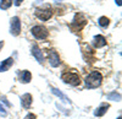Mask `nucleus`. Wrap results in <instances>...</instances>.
Masks as SVG:
<instances>
[{
	"mask_svg": "<svg viewBox=\"0 0 122 119\" xmlns=\"http://www.w3.org/2000/svg\"><path fill=\"white\" fill-rule=\"evenodd\" d=\"M101 82H103V76H101V74L99 71H93L86 77V85L89 88L99 87L101 85Z\"/></svg>",
	"mask_w": 122,
	"mask_h": 119,
	"instance_id": "nucleus-1",
	"label": "nucleus"
},
{
	"mask_svg": "<svg viewBox=\"0 0 122 119\" xmlns=\"http://www.w3.org/2000/svg\"><path fill=\"white\" fill-rule=\"evenodd\" d=\"M36 16L42 20V21H46L50 17L53 16V10H51V6L50 5H44L43 7H38L36 10Z\"/></svg>",
	"mask_w": 122,
	"mask_h": 119,
	"instance_id": "nucleus-2",
	"label": "nucleus"
},
{
	"mask_svg": "<svg viewBox=\"0 0 122 119\" xmlns=\"http://www.w3.org/2000/svg\"><path fill=\"white\" fill-rule=\"evenodd\" d=\"M61 79H62V81L65 84H68L71 86H78V85H81V79L75 73H65V74H62Z\"/></svg>",
	"mask_w": 122,
	"mask_h": 119,
	"instance_id": "nucleus-3",
	"label": "nucleus"
},
{
	"mask_svg": "<svg viewBox=\"0 0 122 119\" xmlns=\"http://www.w3.org/2000/svg\"><path fill=\"white\" fill-rule=\"evenodd\" d=\"M87 23V18L84 17L83 14H76L75 18L72 20V23H71V28L75 29V31H78V29L83 28Z\"/></svg>",
	"mask_w": 122,
	"mask_h": 119,
	"instance_id": "nucleus-4",
	"label": "nucleus"
},
{
	"mask_svg": "<svg viewBox=\"0 0 122 119\" xmlns=\"http://www.w3.org/2000/svg\"><path fill=\"white\" fill-rule=\"evenodd\" d=\"M30 33H32V36L37 39H45L49 34L48 29L44 26H34V27H32Z\"/></svg>",
	"mask_w": 122,
	"mask_h": 119,
	"instance_id": "nucleus-5",
	"label": "nucleus"
},
{
	"mask_svg": "<svg viewBox=\"0 0 122 119\" xmlns=\"http://www.w3.org/2000/svg\"><path fill=\"white\" fill-rule=\"evenodd\" d=\"M20 32H21V21L17 16H15L10 21V33L16 37L20 34Z\"/></svg>",
	"mask_w": 122,
	"mask_h": 119,
	"instance_id": "nucleus-6",
	"label": "nucleus"
},
{
	"mask_svg": "<svg viewBox=\"0 0 122 119\" xmlns=\"http://www.w3.org/2000/svg\"><path fill=\"white\" fill-rule=\"evenodd\" d=\"M48 58H49V63L53 68H56L60 65V57L55 51H48Z\"/></svg>",
	"mask_w": 122,
	"mask_h": 119,
	"instance_id": "nucleus-7",
	"label": "nucleus"
},
{
	"mask_svg": "<svg viewBox=\"0 0 122 119\" xmlns=\"http://www.w3.org/2000/svg\"><path fill=\"white\" fill-rule=\"evenodd\" d=\"M18 80L22 84H28V82H30V80H32V74H30L29 71H27V70H23V71H21L18 74Z\"/></svg>",
	"mask_w": 122,
	"mask_h": 119,
	"instance_id": "nucleus-8",
	"label": "nucleus"
},
{
	"mask_svg": "<svg viewBox=\"0 0 122 119\" xmlns=\"http://www.w3.org/2000/svg\"><path fill=\"white\" fill-rule=\"evenodd\" d=\"M32 54L34 55V58L37 59V60L42 64V63H44V57H43V53H42V51L39 49V47L38 45H33L32 47Z\"/></svg>",
	"mask_w": 122,
	"mask_h": 119,
	"instance_id": "nucleus-9",
	"label": "nucleus"
},
{
	"mask_svg": "<svg viewBox=\"0 0 122 119\" xmlns=\"http://www.w3.org/2000/svg\"><path fill=\"white\" fill-rule=\"evenodd\" d=\"M21 104L23 108H26V109H28V108L30 107V104H32V95L29 93H25L21 96Z\"/></svg>",
	"mask_w": 122,
	"mask_h": 119,
	"instance_id": "nucleus-10",
	"label": "nucleus"
},
{
	"mask_svg": "<svg viewBox=\"0 0 122 119\" xmlns=\"http://www.w3.org/2000/svg\"><path fill=\"white\" fill-rule=\"evenodd\" d=\"M93 44H94V47H95V48H103V47H105V45H106V39H105V37H104V36L98 34V36H95V37H94Z\"/></svg>",
	"mask_w": 122,
	"mask_h": 119,
	"instance_id": "nucleus-11",
	"label": "nucleus"
},
{
	"mask_svg": "<svg viewBox=\"0 0 122 119\" xmlns=\"http://www.w3.org/2000/svg\"><path fill=\"white\" fill-rule=\"evenodd\" d=\"M110 108V106L107 104V103H101L97 109H95V112H94V115L95 117H103L106 112H107V109Z\"/></svg>",
	"mask_w": 122,
	"mask_h": 119,
	"instance_id": "nucleus-12",
	"label": "nucleus"
},
{
	"mask_svg": "<svg viewBox=\"0 0 122 119\" xmlns=\"http://www.w3.org/2000/svg\"><path fill=\"white\" fill-rule=\"evenodd\" d=\"M12 64H14V59H12V58H7V59H5V60H4L1 64H0V73L9 70V69L12 66Z\"/></svg>",
	"mask_w": 122,
	"mask_h": 119,
	"instance_id": "nucleus-13",
	"label": "nucleus"
},
{
	"mask_svg": "<svg viewBox=\"0 0 122 119\" xmlns=\"http://www.w3.org/2000/svg\"><path fill=\"white\" fill-rule=\"evenodd\" d=\"M51 92L54 93V95H56L57 97H60L61 98V101L62 102H65V103H70V100L67 98V96L66 95H64L61 91H59V90H56V88H51Z\"/></svg>",
	"mask_w": 122,
	"mask_h": 119,
	"instance_id": "nucleus-14",
	"label": "nucleus"
},
{
	"mask_svg": "<svg viewBox=\"0 0 122 119\" xmlns=\"http://www.w3.org/2000/svg\"><path fill=\"white\" fill-rule=\"evenodd\" d=\"M12 5V0H0V9L1 10H7Z\"/></svg>",
	"mask_w": 122,
	"mask_h": 119,
	"instance_id": "nucleus-15",
	"label": "nucleus"
},
{
	"mask_svg": "<svg viewBox=\"0 0 122 119\" xmlns=\"http://www.w3.org/2000/svg\"><path fill=\"white\" fill-rule=\"evenodd\" d=\"M109 23H110V20H109L107 17L101 16V17L99 18V25H100L101 27H107V26H109Z\"/></svg>",
	"mask_w": 122,
	"mask_h": 119,
	"instance_id": "nucleus-16",
	"label": "nucleus"
},
{
	"mask_svg": "<svg viewBox=\"0 0 122 119\" xmlns=\"http://www.w3.org/2000/svg\"><path fill=\"white\" fill-rule=\"evenodd\" d=\"M107 100H112V101H120L121 100V96L116 92H112V93H109L107 95Z\"/></svg>",
	"mask_w": 122,
	"mask_h": 119,
	"instance_id": "nucleus-17",
	"label": "nucleus"
},
{
	"mask_svg": "<svg viewBox=\"0 0 122 119\" xmlns=\"http://www.w3.org/2000/svg\"><path fill=\"white\" fill-rule=\"evenodd\" d=\"M0 115L1 117H5V115H7V111L5 109V107L0 103Z\"/></svg>",
	"mask_w": 122,
	"mask_h": 119,
	"instance_id": "nucleus-18",
	"label": "nucleus"
},
{
	"mask_svg": "<svg viewBox=\"0 0 122 119\" xmlns=\"http://www.w3.org/2000/svg\"><path fill=\"white\" fill-rule=\"evenodd\" d=\"M37 117L34 115V114H32V113H28L26 117H25V119H36Z\"/></svg>",
	"mask_w": 122,
	"mask_h": 119,
	"instance_id": "nucleus-19",
	"label": "nucleus"
},
{
	"mask_svg": "<svg viewBox=\"0 0 122 119\" xmlns=\"http://www.w3.org/2000/svg\"><path fill=\"white\" fill-rule=\"evenodd\" d=\"M22 1H23V0H15V5H16V6H18V5L21 4Z\"/></svg>",
	"mask_w": 122,
	"mask_h": 119,
	"instance_id": "nucleus-20",
	"label": "nucleus"
},
{
	"mask_svg": "<svg viewBox=\"0 0 122 119\" xmlns=\"http://www.w3.org/2000/svg\"><path fill=\"white\" fill-rule=\"evenodd\" d=\"M116 4H117L118 6H121V5H122V0H116Z\"/></svg>",
	"mask_w": 122,
	"mask_h": 119,
	"instance_id": "nucleus-21",
	"label": "nucleus"
},
{
	"mask_svg": "<svg viewBox=\"0 0 122 119\" xmlns=\"http://www.w3.org/2000/svg\"><path fill=\"white\" fill-rule=\"evenodd\" d=\"M3 47H4V42H0V51H1Z\"/></svg>",
	"mask_w": 122,
	"mask_h": 119,
	"instance_id": "nucleus-22",
	"label": "nucleus"
},
{
	"mask_svg": "<svg viewBox=\"0 0 122 119\" xmlns=\"http://www.w3.org/2000/svg\"><path fill=\"white\" fill-rule=\"evenodd\" d=\"M117 119H121V117H118V118H117Z\"/></svg>",
	"mask_w": 122,
	"mask_h": 119,
	"instance_id": "nucleus-23",
	"label": "nucleus"
}]
</instances>
